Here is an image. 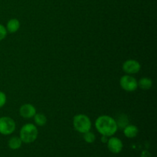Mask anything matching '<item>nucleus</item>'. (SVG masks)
<instances>
[{"label":"nucleus","instance_id":"nucleus-18","mask_svg":"<svg viewBox=\"0 0 157 157\" xmlns=\"http://www.w3.org/2000/svg\"><path fill=\"white\" fill-rule=\"evenodd\" d=\"M140 157H152V155L148 150H143L140 154Z\"/></svg>","mask_w":157,"mask_h":157},{"label":"nucleus","instance_id":"nucleus-14","mask_svg":"<svg viewBox=\"0 0 157 157\" xmlns=\"http://www.w3.org/2000/svg\"><path fill=\"white\" fill-rule=\"evenodd\" d=\"M117 124L118 129H124V127H127L129 124V118L124 113H121L119 115V117H117V119L115 120Z\"/></svg>","mask_w":157,"mask_h":157},{"label":"nucleus","instance_id":"nucleus-16","mask_svg":"<svg viewBox=\"0 0 157 157\" xmlns=\"http://www.w3.org/2000/svg\"><path fill=\"white\" fill-rule=\"evenodd\" d=\"M8 32L6 30V26H4L3 25L0 24V41L4 40L5 38L7 36Z\"/></svg>","mask_w":157,"mask_h":157},{"label":"nucleus","instance_id":"nucleus-4","mask_svg":"<svg viewBox=\"0 0 157 157\" xmlns=\"http://www.w3.org/2000/svg\"><path fill=\"white\" fill-rule=\"evenodd\" d=\"M16 129L15 121L10 117H0V134L9 136L13 133Z\"/></svg>","mask_w":157,"mask_h":157},{"label":"nucleus","instance_id":"nucleus-3","mask_svg":"<svg viewBox=\"0 0 157 157\" xmlns=\"http://www.w3.org/2000/svg\"><path fill=\"white\" fill-rule=\"evenodd\" d=\"M73 126L77 132L83 134L91 130L92 123L88 116L84 113H79L73 117Z\"/></svg>","mask_w":157,"mask_h":157},{"label":"nucleus","instance_id":"nucleus-1","mask_svg":"<svg viewBox=\"0 0 157 157\" xmlns=\"http://www.w3.org/2000/svg\"><path fill=\"white\" fill-rule=\"evenodd\" d=\"M95 127L101 136L110 137L118 130L117 124L114 118L108 115H101L95 121Z\"/></svg>","mask_w":157,"mask_h":157},{"label":"nucleus","instance_id":"nucleus-17","mask_svg":"<svg viewBox=\"0 0 157 157\" xmlns=\"http://www.w3.org/2000/svg\"><path fill=\"white\" fill-rule=\"evenodd\" d=\"M7 101V97L4 92L0 90V108L4 107Z\"/></svg>","mask_w":157,"mask_h":157},{"label":"nucleus","instance_id":"nucleus-8","mask_svg":"<svg viewBox=\"0 0 157 157\" xmlns=\"http://www.w3.org/2000/svg\"><path fill=\"white\" fill-rule=\"evenodd\" d=\"M37 113L36 108L32 104H24L20 107L19 114L21 117L25 119H31L33 118L35 113Z\"/></svg>","mask_w":157,"mask_h":157},{"label":"nucleus","instance_id":"nucleus-9","mask_svg":"<svg viewBox=\"0 0 157 157\" xmlns=\"http://www.w3.org/2000/svg\"><path fill=\"white\" fill-rule=\"evenodd\" d=\"M124 130V136L129 139H133L137 136L138 133H139V129L136 125H133V124H128L127 127H124L123 129Z\"/></svg>","mask_w":157,"mask_h":157},{"label":"nucleus","instance_id":"nucleus-10","mask_svg":"<svg viewBox=\"0 0 157 157\" xmlns=\"http://www.w3.org/2000/svg\"><path fill=\"white\" fill-rule=\"evenodd\" d=\"M20 26H21V24H20L19 20L17 18H11L8 21L6 28L8 33L13 34L19 30Z\"/></svg>","mask_w":157,"mask_h":157},{"label":"nucleus","instance_id":"nucleus-5","mask_svg":"<svg viewBox=\"0 0 157 157\" xmlns=\"http://www.w3.org/2000/svg\"><path fill=\"white\" fill-rule=\"evenodd\" d=\"M121 88L127 92H133L138 88L137 80L130 75H125L120 79Z\"/></svg>","mask_w":157,"mask_h":157},{"label":"nucleus","instance_id":"nucleus-11","mask_svg":"<svg viewBox=\"0 0 157 157\" xmlns=\"http://www.w3.org/2000/svg\"><path fill=\"white\" fill-rule=\"evenodd\" d=\"M137 84L138 87L144 90H148L153 87V81L147 77L141 78L139 81H137Z\"/></svg>","mask_w":157,"mask_h":157},{"label":"nucleus","instance_id":"nucleus-19","mask_svg":"<svg viewBox=\"0 0 157 157\" xmlns=\"http://www.w3.org/2000/svg\"><path fill=\"white\" fill-rule=\"evenodd\" d=\"M108 136H101V142L104 143V144H107V140H108Z\"/></svg>","mask_w":157,"mask_h":157},{"label":"nucleus","instance_id":"nucleus-15","mask_svg":"<svg viewBox=\"0 0 157 157\" xmlns=\"http://www.w3.org/2000/svg\"><path fill=\"white\" fill-rule=\"evenodd\" d=\"M84 134V140L86 143L87 144H93L96 140V136L93 132L90 131L86 132V133H83Z\"/></svg>","mask_w":157,"mask_h":157},{"label":"nucleus","instance_id":"nucleus-13","mask_svg":"<svg viewBox=\"0 0 157 157\" xmlns=\"http://www.w3.org/2000/svg\"><path fill=\"white\" fill-rule=\"evenodd\" d=\"M33 119L35 125L38 127H44L47 124V117L42 113H36L33 117Z\"/></svg>","mask_w":157,"mask_h":157},{"label":"nucleus","instance_id":"nucleus-12","mask_svg":"<svg viewBox=\"0 0 157 157\" xmlns=\"http://www.w3.org/2000/svg\"><path fill=\"white\" fill-rule=\"evenodd\" d=\"M22 141L19 136H12L8 141V146L12 150H16L21 148L22 145Z\"/></svg>","mask_w":157,"mask_h":157},{"label":"nucleus","instance_id":"nucleus-6","mask_svg":"<svg viewBox=\"0 0 157 157\" xmlns=\"http://www.w3.org/2000/svg\"><path fill=\"white\" fill-rule=\"evenodd\" d=\"M122 69L126 75H133L137 74L141 70V64L136 60L128 59L124 62Z\"/></svg>","mask_w":157,"mask_h":157},{"label":"nucleus","instance_id":"nucleus-2","mask_svg":"<svg viewBox=\"0 0 157 157\" xmlns=\"http://www.w3.org/2000/svg\"><path fill=\"white\" fill-rule=\"evenodd\" d=\"M38 136V130L34 124H25L21 127L19 131V137L24 144H32L37 140Z\"/></svg>","mask_w":157,"mask_h":157},{"label":"nucleus","instance_id":"nucleus-7","mask_svg":"<svg viewBox=\"0 0 157 157\" xmlns=\"http://www.w3.org/2000/svg\"><path fill=\"white\" fill-rule=\"evenodd\" d=\"M107 146L109 151L112 153H114V154L120 153L124 148V144H123L122 140L120 138L113 136L108 138Z\"/></svg>","mask_w":157,"mask_h":157}]
</instances>
